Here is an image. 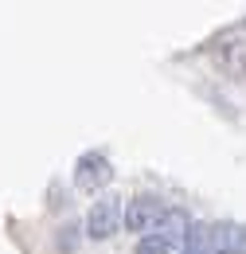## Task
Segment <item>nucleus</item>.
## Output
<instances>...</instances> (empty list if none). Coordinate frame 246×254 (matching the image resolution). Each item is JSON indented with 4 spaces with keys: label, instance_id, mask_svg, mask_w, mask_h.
Returning <instances> with one entry per match:
<instances>
[{
    "label": "nucleus",
    "instance_id": "4",
    "mask_svg": "<svg viewBox=\"0 0 246 254\" xmlns=\"http://www.w3.org/2000/svg\"><path fill=\"white\" fill-rule=\"evenodd\" d=\"M211 254H246V227L215 223L211 227Z\"/></svg>",
    "mask_w": 246,
    "mask_h": 254
},
{
    "label": "nucleus",
    "instance_id": "2",
    "mask_svg": "<svg viewBox=\"0 0 246 254\" xmlns=\"http://www.w3.org/2000/svg\"><path fill=\"white\" fill-rule=\"evenodd\" d=\"M114 180V164L106 153H82L78 164H74V184L82 191H98Z\"/></svg>",
    "mask_w": 246,
    "mask_h": 254
},
{
    "label": "nucleus",
    "instance_id": "7",
    "mask_svg": "<svg viewBox=\"0 0 246 254\" xmlns=\"http://www.w3.org/2000/svg\"><path fill=\"white\" fill-rule=\"evenodd\" d=\"M172 251H176V243H168L164 235H145L137 243V254H172Z\"/></svg>",
    "mask_w": 246,
    "mask_h": 254
},
{
    "label": "nucleus",
    "instance_id": "1",
    "mask_svg": "<svg viewBox=\"0 0 246 254\" xmlns=\"http://www.w3.org/2000/svg\"><path fill=\"white\" fill-rule=\"evenodd\" d=\"M160 215H164V203L153 199V195H137V199H129V203L122 207V223L129 227V231H141V239L156 231Z\"/></svg>",
    "mask_w": 246,
    "mask_h": 254
},
{
    "label": "nucleus",
    "instance_id": "6",
    "mask_svg": "<svg viewBox=\"0 0 246 254\" xmlns=\"http://www.w3.org/2000/svg\"><path fill=\"white\" fill-rule=\"evenodd\" d=\"M187 227H191V219H187V211H180V207H164V215H160V223H156V231L153 235H164L168 243H184V235H187Z\"/></svg>",
    "mask_w": 246,
    "mask_h": 254
},
{
    "label": "nucleus",
    "instance_id": "5",
    "mask_svg": "<svg viewBox=\"0 0 246 254\" xmlns=\"http://www.w3.org/2000/svg\"><path fill=\"white\" fill-rule=\"evenodd\" d=\"M215 63H219V70H223V74H231V78H243V74H246V43H243V39L219 43Z\"/></svg>",
    "mask_w": 246,
    "mask_h": 254
},
{
    "label": "nucleus",
    "instance_id": "3",
    "mask_svg": "<svg viewBox=\"0 0 246 254\" xmlns=\"http://www.w3.org/2000/svg\"><path fill=\"white\" fill-rule=\"evenodd\" d=\"M118 231H122V203L118 199H98L90 207V215H86V235L102 243V239H110Z\"/></svg>",
    "mask_w": 246,
    "mask_h": 254
}]
</instances>
